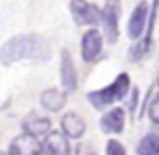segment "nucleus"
<instances>
[{
	"instance_id": "obj_2",
	"label": "nucleus",
	"mask_w": 159,
	"mask_h": 155,
	"mask_svg": "<svg viewBox=\"0 0 159 155\" xmlns=\"http://www.w3.org/2000/svg\"><path fill=\"white\" fill-rule=\"evenodd\" d=\"M129 89H131V79H129L127 73H121V75L115 77V81H113L111 85L103 87V89H99V91H91L89 101L95 109H103V107H107V105H111L115 101L125 99V95L129 93Z\"/></svg>"
},
{
	"instance_id": "obj_15",
	"label": "nucleus",
	"mask_w": 159,
	"mask_h": 155,
	"mask_svg": "<svg viewBox=\"0 0 159 155\" xmlns=\"http://www.w3.org/2000/svg\"><path fill=\"white\" fill-rule=\"evenodd\" d=\"M105 155H127V151H125V147H123V143H121V141L111 139V141H107Z\"/></svg>"
},
{
	"instance_id": "obj_9",
	"label": "nucleus",
	"mask_w": 159,
	"mask_h": 155,
	"mask_svg": "<svg viewBox=\"0 0 159 155\" xmlns=\"http://www.w3.org/2000/svg\"><path fill=\"white\" fill-rule=\"evenodd\" d=\"M8 153L10 155H40L43 153V143H40L36 137L22 133V135L12 139Z\"/></svg>"
},
{
	"instance_id": "obj_6",
	"label": "nucleus",
	"mask_w": 159,
	"mask_h": 155,
	"mask_svg": "<svg viewBox=\"0 0 159 155\" xmlns=\"http://www.w3.org/2000/svg\"><path fill=\"white\" fill-rule=\"evenodd\" d=\"M103 52V34L97 28H91L81 39V57L85 62H95Z\"/></svg>"
},
{
	"instance_id": "obj_13",
	"label": "nucleus",
	"mask_w": 159,
	"mask_h": 155,
	"mask_svg": "<svg viewBox=\"0 0 159 155\" xmlns=\"http://www.w3.org/2000/svg\"><path fill=\"white\" fill-rule=\"evenodd\" d=\"M40 105L51 113L62 111V107L66 105V93L62 89H47L40 95Z\"/></svg>"
},
{
	"instance_id": "obj_18",
	"label": "nucleus",
	"mask_w": 159,
	"mask_h": 155,
	"mask_svg": "<svg viewBox=\"0 0 159 155\" xmlns=\"http://www.w3.org/2000/svg\"><path fill=\"white\" fill-rule=\"evenodd\" d=\"M0 155H10V153H8V151H2V153H0Z\"/></svg>"
},
{
	"instance_id": "obj_16",
	"label": "nucleus",
	"mask_w": 159,
	"mask_h": 155,
	"mask_svg": "<svg viewBox=\"0 0 159 155\" xmlns=\"http://www.w3.org/2000/svg\"><path fill=\"white\" fill-rule=\"evenodd\" d=\"M147 115H149V119H151L155 125H159V93L151 99V103H149Z\"/></svg>"
},
{
	"instance_id": "obj_17",
	"label": "nucleus",
	"mask_w": 159,
	"mask_h": 155,
	"mask_svg": "<svg viewBox=\"0 0 159 155\" xmlns=\"http://www.w3.org/2000/svg\"><path fill=\"white\" fill-rule=\"evenodd\" d=\"M77 155H99V153L95 151V147H93L91 143H79Z\"/></svg>"
},
{
	"instance_id": "obj_8",
	"label": "nucleus",
	"mask_w": 159,
	"mask_h": 155,
	"mask_svg": "<svg viewBox=\"0 0 159 155\" xmlns=\"http://www.w3.org/2000/svg\"><path fill=\"white\" fill-rule=\"evenodd\" d=\"M51 119L47 115H40V113H28L26 117L22 119V129L26 135H32V137H47L51 133Z\"/></svg>"
},
{
	"instance_id": "obj_10",
	"label": "nucleus",
	"mask_w": 159,
	"mask_h": 155,
	"mask_svg": "<svg viewBox=\"0 0 159 155\" xmlns=\"http://www.w3.org/2000/svg\"><path fill=\"white\" fill-rule=\"evenodd\" d=\"M43 151L47 155H70L69 137L62 131H51L43 141Z\"/></svg>"
},
{
	"instance_id": "obj_5",
	"label": "nucleus",
	"mask_w": 159,
	"mask_h": 155,
	"mask_svg": "<svg viewBox=\"0 0 159 155\" xmlns=\"http://www.w3.org/2000/svg\"><path fill=\"white\" fill-rule=\"evenodd\" d=\"M119 10H121L119 2H105L101 6V22L109 43H115L119 36Z\"/></svg>"
},
{
	"instance_id": "obj_14",
	"label": "nucleus",
	"mask_w": 159,
	"mask_h": 155,
	"mask_svg": "<svg viewBox=\"0 0 159 155\" xmlns=\"http://www.w3.org/2000/svg\"><path fill=\"white\" fill-rule=\"evenodd\" d=\"M137 155H159V133H147L137 145Z\"/></svg>"
},
{
	"instance_id": "obj_3",
	"label": "nucleus",
	"mask_w": 159,
	"mask_h": 155,
	"mask_svg": "<svg viewBox=\"0 0 159 155\" xmlns=\"http://www.w3.org/2000/svg\"><path fill=\"white\" fill-rule=\"evenodd\" d=\"M69 8L75 22L81 26H95L101 20V8L93 2H70Z\"/></svg>"
},
{
	"instance_id": "obj_4",
	"label": "nucleus",
	"mask_w": 159,
	"mask_h": 155,
	"mask_svg": "<svg viewBox=\"0 0 159 155\" xmlns=\"http://www.w3.org/2000/svg\"><path fill=\"white\" fill-rule=\"evenodd\" d=\"M149 10H151V4H147V2H139L135 8H133L131 18H129V24H127L129 39H133V40L143 39L145 26H147V18H151Z\"/></svg>"
},
{
	"instance_id": "obj_11",
	"label": "nucleus",
	"mask_w": 159,
	"mask_h": 155,
	"mask_svg": "<svg viewBox=\"0 0 159 155\" xmlns=\"http://www.w3.org/2000/svg\"><path fill=\"white\" fill-rule=\"evenodd\" d=\"M61 131L69 139H81L87 131V123L79 113H66L61 119Z\"/></svg>"
},
{
	"instance_id": "obj_1",
	"label": "nucleus",
	"mask_w": 159,
	"mask_h": 155,
	"mask_svg": "<svg viewBox=\"0 0 159 155\" xmlns=\"http://www.w3.org/2000/svg\"><path fill=\"white\" fill-rule=\"evenodd\" d=\"M51 58V47L40 34L34 32H22L14 34L0 47V62L4 66H10L20 61H30L36 65H43Z\"/></svg>"
},
{
	"instance_id": "obj_7",
	"label": "nucleus",
	"mask_w": 159,
	"mask_h": 155,
	"mask_svg": "<svg viewBox=\"0 0 159 155\" xmlns=\"http://www.w3.org/2000/svg\"><path fill=\"white\" fill-rule=\"evenodd\" d=\"M61 87L65 93H70L77 89V69H75L69 48L61 51Z\"/></svg>"
},
{
	"instance_id": "obj_12",
	"label": "nucleus",
	"mask_w": 159,
	"mask_h": 155,
	"mask_svg": "<svg viewBox=\"0 0 159 155\" xmlns=\"http://www.w3.org/2000/svg\"><path fill=\"white\" fill-rule=\"evenodd\" d=\"M123 127H125V111L121 107L111 109L101 117V131L107 135H119Z\"/></svg>"
}]
</instances>
